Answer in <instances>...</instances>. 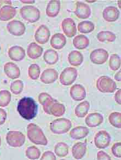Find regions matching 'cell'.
Wrapping results in <instances>:
<instances>
[{
  "label": "cell",
  "instance_id": "cell-1",
  "mask_svg": "<svg viewBox=\"0 0 121 160\" xmlns=\"http://www.w3.org/2000/svg\"><path fill=\"white\" fill-rule=\"evenodd\" d=\"M17 111L24 119L29 121L36 117L38 105L35 100L31 97H24L18 103Z\"/></svg>",
  "mask_w": 121,
  "mask_h": 160
},
{
  "label": "cell",
  "instance_id": "cell-2",
  "mask_svg": "<svg viewBox=\"0 0 121 160\" xmlns=\"http://www.w3.org/2000/svg\"><path fill=\"white\" fill-rule=\"evenodd\" d=\"M27 138L36 145H47L48 140L42 130L38 126L31 123L27 125Z\"/></svg>",
  "mask_w": 121,
  "mask_h": 160
},
{
  "label": "cell",
  "instance_id": "cell-3",
  "mask_svg": "<svg viewBox=\"0 0 121 160\" xmlns=\"http://www.w3.org/2000/svg\"><path fill=\"white\" fill-rule=\"evenodd\" d=\"M96 88L103 93H112L117 88L116 83L112 78L107 76H102L97 80Z\"/></svg>",
  "mask_w": 121,
  "mask_h": 160
},
{
  "label": "cell",
  "instance_id": "cell-4",
  "mask_svg": "<svg viewBox=\"0 0 121 160\" xmlns=\"http://www.w3.org/2000/svg\"><path fill=\"white\" fill-rule=\"evenodd\" d=\"M71 127V121L64 118L56 119L50 123L51 131L56 134L66 133L69 131Z\"/></svg>",
  "mask_w": 121,
  "mask_h": 160
},
{
  "label": "cell",
  "instance_id": "cell-5",
  "mask_svg": "<svg viewBox=\"0 0 121 160\" xmlns=\"http://www.w3.org/2000/svg\"><path fill=\"white\" fill-rule=\"evenodd\" d=\"M20 16L28 22L33 23L37 22L40 18V10L34 6H25L20 8Z\"/></svg>",
  "mask_w": 121,
  "mask_h": 160
},
{
  "label": "cell",
  "instance_id": "cell-6",
  "mask_svg": "<svg viewBox=\"0 0 121 160\" xmlns=\"http://www.w3.org/2000/svg\"><path fill=\"white\" fill-rule=\"evenodd\" d=\"M6 142L10 147L19 148L22 147L25 143V137L19 131H11L7 133Z\"/></svg>",
  "mask_w": 121,
  "mask_h": 160
},
{
  "label": "cell",
  "instance_id": "cell-7",
  "mask_svg": "<svg viewBox=\"0 0 121 160\" xmlns=\"http://www.w3.org/2000/svg\"><path fill=\"white\" fill-rule=\"evenodd\" d=\"M77 75V70L75 68H65L61 73L60 82L64 86H70L76 81Z\"/></svg>",
  "mask_w": 121,
  "mask_h": 160
},
{
  "label": "cell",
  "instance_id": "cell-8",
  "mask_svg": "<svg viewBox=\"0 0 121 160\" xmlns=\"http://www.w3.org/2000/svg\"><path fill=\"white\" fill-rule=\"evenodd\" d=\"M94 144L100 149H105L109 146L111 142V136L108 132L100 131L94 137Z\"/></svg>",
  "mask_w": 121,
  "mask_h": 160
},
{
  "label": "cell",
  "instance_id": "cell-9",
  "mask_svg": "<svg viewBox=\"0 0 121 160\" xmlns=\"http://www.w3.org/2000/svg\"><path fill=\"white\" fill-rule=\"evenodd\" d=\"M109 54L103 48L94 49L90 54V59L95 64H103L108 60Z\"/></svg>",
  "mask_w": 121,
  "mask_h": 160
},
{
  "label": "cell",
  "instance_id": "cell-10",
  "mask_svg": "<svg viewBox=\"0 0 121 160\" xmlns=\"http://www.w3.org/2000/svg\"><path fill=\"white\" fill-rule=\"evenodd\" d=\"M65 107L64 105L56 99H53L45 112L50 115H53L55 117H60L65 113Z\"/></svg>",
  "mask_w": 121,
  "mask_h": 160
},
{
  "label": "cell",
  "instance_id": "cell-11",
  "mask_svg": "<svg viewBox=\"0 0 121 160\" xmlns=\"http://www.w3.org/2000/svg\"><path fill=\"white\" fill-rule=\"evenodd\" d=\"M7 29L9 33L15 36H20L25 33V25L20 21L13 20L7 24Z\"/></svg>",
  "mask_w": 121,
  "mask_h": 160
},
{
  "label": "cell",
  "instance_id": "cell-12",
  "mask_svg": "<svg viewBox=\"0 0 121 160\" xmlns=\"http://www.w3.org/2000/svg\"><path fill=\"white\" fill-rule=\"evenodd\" d=\"M50 30L45 25H41L37 29L35 34V39L37 42L41 45H44L50 40Z\"/></svg>",
  "mask_w": 121,
  "mask_h": 160
},
{
  "label": "cell",
  "instance_id": "cell-13",
  "mask_svg": "<svg viewBox=\"0 0 121 160\" xmlns=\"http://www.w3.org/2000/svg\"><path fill=\"white\" fill-rule=\"evenodd\" d=\"M61 28L64 33L68 38H72L76 34V24L71 18L64 19L61 22Z\"/></svg>",
  "mask_w": 121,
  "mask_h": 160
},
{
  "label": "cell",
  "instance_id": "cell-14",
  "mask_svg": "<svg viewBox=\"0 0 121 160\" xmlns=\"http://www.w3.org/2000/svg\"><path fill=\"white\" fill-rule=\"evenodd\" d=\"M70 96L75 101H82L86 97V92L85 87L80 84H75L72 86L70 91Z\"/></svg>",
  "mask_w": 121,
  "mask_h": 160
},
{
  "label": "cell",
  "instance_id": "cell-15",
  "mask_svg": "<svg viewBox=\"0 0 121 160\" xmlns=\"http://www.w3.org/2000/svg\"><path fill=\"white\" fill-rule=\"evenodd\" d=\"M9 58L15 62H20L25 58V51L19 46H14L11 47L8 52Z\"/></svg>",
  "mask_w": 121,
  "mask_h": 160
},
{
  "label": "cell",
  "instance_id": "cell-16",
  "mask_svg": "<svg viewBox=\"0 0 121 160\" xmlns=\"http://www.w3.org/2000/svg\"><path fill=\"white\" fill-rule=\"evenodd\" d=\"M58 76V72L55 69H46L41 75V81L46 85L51 84L56 81Z\"/></svg>",
  "mask_w": 121,
  "mask_h": 160
},
{
  "label": "cell",
  "instance_id": "cell-17",
  "mask_svg": "<svg viewBox=\"0 0 121 160\" xmlns=\"http://www.w3.org/2000/svg\"><path fill=\"white\" fill-rule=\"evenodd\" d=\"M75 13L80 19H87L91 14V9L90 6L86 3L77 1Z\"/></svg>",
  "mask_w": 121,
  "mask_h": 160
},
{
  "label": "cell",
  "instance_id": "cell-18",
  "mask_svg": "<svg viewBox=\"0 0 121 160\" xmlns=\"http://www.w3.org/2000/svg\"><path fill=\"white\" fill-rule=\"evenodd\" d=\"M119 11L117 7L109 6L105 8L103 12L104 19L108 22H114L116 21L119 17Z\"/></svg>",
  "mask_w": 121,
  "mask_h": 160
},
{
  "label": "cell",
  "instance_id": "cell-19",
  "mask_svg": "<svg viewBox=\"0 0 121 160\" xmlns=\"http://www.w3.org/2000/svg\"><path fill=\"white\" fill-rule=\"evenodd\" d=\"M4 71L8 78L11 79H17L20 75V70L19 67L13 62H6L4 65Z\"/></svg>",
  "mask_w": 121,
  "mask_h": 160
},
{
  "label": "cell",
  "instance_id": "cell-20",
  "mask_svg": "<svg viewBox=\"0 0 121 160\" xmlns=\"http://www.w3.org/2000/svg\"><path fill=\"white\" fill-rule=\"evenodd\" d=\"M104 118L100 113L98 112L90 113L85 119L86 125L89 127H96L103 122Z\"/></svg>",
  "mask_w": 121,
  "mask_h": 160
},
{
  "label": "cell",
  "instance_id": "cell-21",
  "mask_svg": "<svg viewBox=\"0 0 121 160\" xmlns=\"http://www.w3.org/2000/svg\"><path fill=\"white\" fill-rule=\"evenodd\" d=\"M17 14V10L14 7L7 5L2 7L0 9V20L7 22L15 17Z\"/></svg>",
  "mask_w": 121,
  "mask_h": 160
},
{
  "label": "cell",
  "instance_id": "cell-22",
  "mask_svg": "<svg viewBox=\"0 0 121 160\" xmlns=\"http://www.w3.org/2000/svg\"><path fill=\"white\" fill-rule=\"evenodd\" d=\"M86 150V142H77L72 148V155L75 159L81 160L85 155Z\"/></svg>",
  "mask_w": 121,
  "mask_h": 160
},
{
  "label": "cell",
  "instance_id": "cell-23",
  "mask_svg": "<svg viewBox=\"0 0 121 160\" xmlns=\"http://www.w3.org/2000/svg\"><path fill=\"white\" fill-rule=\"evenodd\" d=\"M66 43V39L63 33H55L50 40V44L54 49H61Z\"/></svg>",
  "mask_w": 121,
  "mask_h": 160
},
{
  "label": "cell",
  "instance_id": "cell-24",
  "mask_svg": "<svg viewBox=\"0 0 121 160\" xmlns=\"http://www.w3.org/2000/svg\"><path fill=\"white\" fill-rule=\"evenodd\" d=\"M61 3L60 1H50L47 5L46 13L47 16L51 18L56 17L60 10Z\"/></svg>",
  "mask_w": 121,
  "mask_h": 160
},
{
  "label": "cell",
  "instance_id": "cell-25",
  "mask_svg": "<svg viewBox=\"0 0 121 160\" xmlns=\"http://www.w3.org/2000/svg\"><path fill=\"white\" fill-rule=\"evenodd\" d=\"M43 51L42 48L36 43H31L27 46V56L32 59H36L40 57L42 54Z\"/></svg>",
  "mask_w": 121,
  "mask_h": 160
},
{
  "label": "cell",
  "instance_id": "cell-26",
  "mask_svg": "<svg viewBox=\"0 0 121 160\" xmlns=\"http://www.w3.org/2000/svg\"><path fill=\"white\" fill-rule=\"evenodd\" d=\"M89 134V129L84 126H78L72 129L70 133L71 138L74 140H80L86 137Z\"/></svg>",
  "mask_w": 121,
  "mask_h": 160
},
{
  "label": "cell",
  "instance_id": "cell-27",
  "mask_svg": "<svg viewBox=\"0 0 121 160\" xmlns=\"http://www.w3.org/2000/svg\"><path fill=\"white\" fill-rule=\"evenodd\" d=\"M70 64L74 67H78L83 62V56L81 52L77 51H72L67 57Z\"/></svg>",
  "mask_w": 121,
  "mask_h": 160
},
{
  "label": "cell",
  "instance_id": "cell-28",
  "mask_svg": "<svg viewBox=\"0 0 121 160\" xmlns=\"http://www.w3.org/2000/svg\"><path fill=\"white\" fill-rule=\"evenodd\" d=\"M89 44L90 40L88 38L83 35L76 36L73 40V45L76 49H85L89 46Z\"/></svg>",
  "mask_w": 121,
  "mask_h": 160
},
{
  "label": "cell",
  "instance_id": "cell-29",
  "mask_svg": "<svg viewBox=\"0 0 121 160\" xmlns=\"http://www.w3.org/2000/svg\"><path fill=\"white\" fill-rule=\"evenodd\" d=\"M90 108V102L88 101H84L77 105L75 110V113L78 118H85L87 115Z\"/></svg>",
  "mask_w": 121,
  "mask_h": 160
},
{
  "label": "cell",
  "instance_id": "cell-30",
  "mask_svg": "<svg viewBox=\"0 0 121 160\" xmlns=\"http://www.w3.org/2000/svg\"><path fill=\"white\" fill-rule=\"evenodd\" d=\"M43 59L48 64L54 65L58 61V54L54 49H48L44 53Z\"/></svg>",
  "mask_w": 121,
  "mask_h": 160
},
{
  "label": "cell",
  "instance_id": "cell-31",
  "mask_svg": "<svg viewBox=\"0 0 121 160\" xmlns=\"http://www.w3.org/2000/svg\"><path fill=\"white\" fill-rule=\"evenodd\" d=\"M97 38L101 42H104L106 41L110 42H112L116 40V36L114 33L111 31H102L98 33Z\"/></svg>",
  "mask_w": 121,
  "mask_h": 160
},
{
  "label": "cell",
  "instance_id": "cell-32",
  "mask_svg": "<svg viewBox=\"0 0 121 160\" xmlns=\"http://www.w3.org/2000/svg\"><path fill=\"white\" fill-rule=\"evenodd\" d=\"M54 152L59 158H64L69 153V146L65 142H59L54 147Z\"/></svg>",
  "mask_w": 121,
  "mask_h": 160
},
{
  "label": "cell",
  "instance_id": "cell-33",
  "mask_svg": "<svg viewBox=\"0 0 121 160\" xmlns=\"http://www.w3.org/2000/svg\"><path fill=\"white\" fill-rule=\"evenodd\" d=\"M94 24L90 21H83L78 24V30L81 33H89L94 30Z\"/></svg>",
  "mask_w": 121,
  "mask_h": 160
},
{
  "label": "cell",
  "instance_id": "cell-34",
  "mask_svg": "<svg viewBox=\"0 0 121 160\" xmlns=\"http://www.w3.org/2000/svg\"><path fill=\"white\" fill-rule=\"evenodd\" d=\"M121 113L117 112H114L110 114L109 117V120L110 124L112 126L121 128Z\"/></svg>",
  "mask_w": 121,
  "mask_h": 160
},
{
  "label": "cell",
  "instance_id": "cell-35",
  "mask_svg": "<svg viewBox=\"0 0 121 160\" xmlns=\"http://www.w3.org/2000/svg\"><path fill=\"white\" fill-rule=\"evenodd\" d=\"M109 67L112 71L118 70L121 67V58L117 54H113L110 56Z\"/></svg>",
  "mask_w": 121,
  "mask_h": 160
},
{
  "label": "cell",
  "instance_id": "cell-36",
  "mask_svg": "<svg viewBox=\"0 0 121 160\" xmlns=\"http://www.w3.org/2000/svg\"><path fill=\"white\" fill-rule=\"evenodd\" d=\"M26 156L30 160H37L40 157L41 151L35 146L30 147L26 150Z\"/></svg>",
  "mask_w": 121,
  "mask_h": 160
},
{
  "label": "cell",
  "instance_id": "cell-37",
  "mask_svg": "<svg viewBox=\"0 0 121 160\" xmlns=\"http://www.w3.org/2000/svg\"><path fill=\"white\" fill-rule=\"evenodd\" d=\"M11 100V94L7 90L0 91V107L8 106Z\"/></svg>",
  "mask_w": 121,
  "mask_h": 160
},
{
  "label": "cell",
  "instance_id": "cell-38",
  "mask_svg": "<svg viewBox=\"0 0 121 160\" xmlns=\"http://www.w3.org/2000/svg\"><path fill=\"white\" fill-rule=\"evenodd\" d=\"M40 67L36 64H31L29 67L28 75L32 80H37L40 75Z\"/></svg>",
  "mask_w": 121,
  "mask_h": 160
},
{
  "label": "cell",
  "instance_id": "cell-39",
  "mask_svg": "<svg viewBox=\"0 0 121 160\" xmlns=\"http://www.w3.org/2000/svg\"><path fill=\"white\" fill-rule=\"evenodd\" d=\"M24 88V84L21 80H16L11 83L10 86L11 91L16 95L20 94L22 92Z\"/></svg>",
  "mask_w": 121,
  "mask_h": 160
},
{
  "label": "cell",
  "instance_id": "cell-40",
  "mask_svg": "<svg viewBox=\"0 0 121 160\" xmlns=\"http://www.w3.org/2000/svg\"><path fill=\"white\" fill-rule=\"evenodd\" d=\"M111 152L117 158H121V143L117 142L113 145L111 148Z\"/></svg>",
  "mask_w": 121,
  "mask_h": 160
},
{
  "label": "cell",
  "instance_id": "cell-41",
  "mask_svg": "<svg viewBox=\"0 0 121 160\" xmlns=\"http://www.w3.org/2000/svg\"><path fill=\"white\" fill-rule=\"evenodd\" d=\"M56 156L54 153L51 151H46L43 153L40 160H56Z\"/></svg>",
  "mask_w": 121,
  "mask_h": 160
},
{
  "label": "cell",
  "instance_id": "cell-42",
  "mask_svg": "<svg viewBox=\"0 0 121 160\" xmlns=\"http://www.w3.org/2000/svg\"><path fill=\"white\" fill-rule=\"evenodd\" d=\"M51 96H50V94L47 93H41L40 94V95L38 96V101L42 105L43 104V103L46 101V100L50 98Z\"/></svg>",
  "mask_w": 121,
  "mask_h": 160
},
{
  "label": "cell",
  "instance_id": "cell-43",
  "mask_svg": "<svg viewBox=\"0 0 121 160\" xmlns=\"http://www.w3.org/2000/svg\"><path fill=\"white\" fill-rule=\"evenodd\" d=\"M97 160H111L110 156L103 151H100L97 153Z\"/></svg>",
  "mask_w": 121,
  "mask_h": 160
},
{
  "label": "cell",
  "instance_id": "cell-44",
  "mask_svg": "<svg viewBox=\"0 0 121 160\" xmlns=\"http://www.w3.org/2000/svg\"><path fill=\"white\" fill-rule=\"evenodd\" d=\"M7 118V113L5 110L0 108V126L5 123Z\"/></svg>",
  "mask_w": 121,
  "mask_h": 160
},
{
  "label": "cell",
  "instance_id": "cell-45",
  "mask_svg": "<svg viewBox=\"0 0 121 160\" xmlns=\"http://www.w3.org/2000/svg\"><path fill=\"white\" fill-rule=\"evenodd\" d=\"M121 89H119L116 92L114 95V99L117 104H121Z\"/></svg>",
  "mask_w": 121,
  "mask_h": 160
},
{
  "label": "cell",
  "instance_id": "cell-46",
  "mask_svg": "<svg viewBox=\"0 0 121 160\" xmlns=\"http://www.w3.org/2000/svg\"><path fill=\"white\" fill-rule=\"evenodd\" d=\"M12 4V1H0V9L5 6H7V5L11 6Z\"/></svg>",
  "mask_w": 121,
  "mask_h": 160
},
{
  "label": "cell",
  "instance_id": "cell-47",
  "mask_svg": "<svg viewBox=\"0 0 121 160\" xmlns=\"http://www.w3.org/2000/svg\"><path fill=\"white\" fill-rule=\"evenodd\" d=\"M121 71L119 70V72H117L116 75L114 76V79L119 81V82H121Z\"/></svg>",
  "mask_w": 121,
  "mask_h": 160
},
{
  "label": "cell",
  "instance_id": "cell-48",
  "mask_svg": "<svg viewBox=\"0 0 121 160\" xmlns=\"http://www.w3.org/2000/svg\"><path fill=\"white\" fill-rule=\"evenodd\" d=\"M20 1L24 3H34L35 2V1H34V0H32V1H31V0H29V1L21 0Z\"/></svg>",
  "mask_w": 121,
  "mask_h": 160
},
{
  "label": "cell",
  "instance_id": "cell-49",
  "mask_svg": "<svg viewBox=\"0 0 121 160\" xmlns=\"http://www.w3.org/2000/svg\"><path fill=\"white\" fill-rule=\"evenodd\" d=\"M1 145V136H0V147Z\"/></svg>",
  "mask_w": 121,
  "mask_h": 160
},
{
  "label": "cell",
  "instance_id": "cell-50",
  "mask_svg": "<svg viewBox=\"0 0 121 160\" xmlns=\"http://www.w3.org/2000/svg\"><path fill=\"white\" fill-rule=\"evenodd\" d=\"M1 46H0V51H1Z\"/></svg>",
  "mask_w": 121,
  "mask_h": 160
}]
</instances>
